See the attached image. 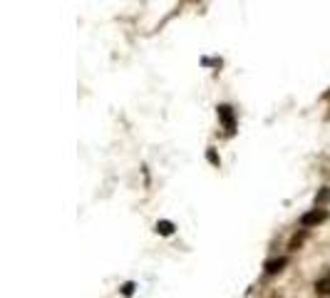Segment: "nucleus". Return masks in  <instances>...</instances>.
Masks as SVG:
<instances>
[{
	"label": "nucleus",
	"instance_id": "f257e3e1",
	"mask_svg": "<svg viewBox=\"0 0 330 298\" xmlns=\"http://www.w3.org/2000/svg\"><path fill=\"white\" fill-rule=\"evenodd\" d=\"M325 219H328V211L325 209H313V211H308V214L301 216V226L308 229V226H315V224H320Z\"/></svg>",
	"mask_w": 330,
	"mask_h": 298
},
{
	"label": "nucleus",
	"instance_id": "f03ea898",
	"mask_svg": "<svg viewBox=\"0 0 330 298\" xmlns=\"http://www.w3.org/2000/svg\"><path fill=\"white\" fill-rule=\"evenodd\" d=\"M218 120H221V124H224V129L231 134L234 129H236V120H234V109L229 107V104H221L218 107Z\"/></svg>",
	"mask_w": 330,
	"mask_h": 298
},
{
	"label": "nucleus",
	"instance_id": "7ed1b4c3",
	"mask_svg": "<svg viewBox=\"0 0 330 298\" xmlns=\"http://www.w3.org/2000/svg\"><path fill=\"white\" fill-rule=\"evenodd\" d=\"M315 293H320V296H328L330 293V271L315 281Z\"/></svg>",
	"mask_w": 330,
	"mask_h": 298
},
{
	"label": "nucleus",
	"instance_id": "20e7f679",
	"mask_svg": "<svg viewBox=\"0 0 330 298\" xmlns=\"http://www.w3.org/2000/svg\"><path fill=\"white\" fill-rule=\"evenodd\" d=\"M285 264H288V258H273V261H268V264H266V273H278Z\"/></svg>",
	"mask_w": 330,
	"mask_h": 298
},
{
	"label": "nucleus",
	"instance_id": "39448f33",
	"mask_svg": "<svg viewBox=\"0 0 330 298\" xmlns=\"http://www.w3.org/2000/svg\"><path fill=\"white\" fill-rule=\"evenodd\" d=\"M157 234H162V236H171V234H174V224H171V221H166V219L157 221Z\"/></svg>",
	"mask_w": 330,
	"mask_h": 298
},
{
	"label": "nucleus",
	"instance_id": "423d86ee",
	"mask_svg": "<svg viewBox=\"0 0 330 298\" xmlns=\"http://www.w3.org/2000/svg\"><path fill=\"white\" fill-rule=\"evenodd\" d=\"M325 201H330V186H323V189L318 192V197H315V204H318V209H320Z\"/></svg>",
	"mask_w": 330,
	"mask_h": 298
},
{
	"label": "nucleus",
	"instance_id": "0eeeda50",
	"mask_svg": "<svg viewBox=\"0 0 330 298\" xmlns=\"http://www.w3.org/2000/svg\"><path fill=\"white\" fill-rule=\"evenodd\" d=\"M206 157H209V162H211L213 167H218V157H216V152H213V149H209V152H206Z\"/></svg>",
	"mask_w": 330,
	"mask_h": 298
},
{
	"label": "nucleus",
	"instance_id": "6e6552de",
	"mask_svg": "<svg viewBox=\"0 0 330 298\" xmlns=\"http://www.w3.org/2000/svg\"><path fill=\"white\" fill-rule=\"evenodd\" d=\"M132 291H134V283H124L122 293H124V296H132Z\"/></svg>",
	"mask_w": 330,
	"mask_h": 298
}]
</instances>
